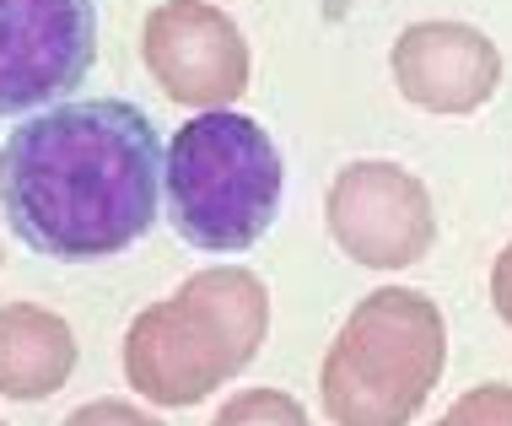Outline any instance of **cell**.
<instances>
[{
	"mask_svg": "<svg viewBox=\"0 0 512 426\" xmlns=\"http://www.w3.org/2000/svg\"><path fill=\"white\" fill-rule=\"evenodd\" d=\"M0 205L44 259L92 265L124 254L162 211L157 125L124 98L38 108L0 146Z\"/></svg>",
	"mask_w": 512,
	"mask_h": 426,
	"instance_id": "cell-1",
	"label": "cell"
},
{
	"mask_svg": "<svg viewBox=\"0 0 512 426\" xmlns=\"http://www.w3.org/2000/svg\"><path fill=\"white\" fill-rule=\"evenodd\" d=\"M270 335V292L254 270H195L173 297L151 302L124 329V378L151 405H200L238 378Z\"/></svg>",
	"mask_w": 512,
	"mask_h": 426,
	"instance_id": "cell-2",
	"label": "cell"
},
{
	"mask_svg": "<svg viewBox=\"0 0 512 426\" xmlns=\"http://www.w3.org/2000/svg\"><path fill=\"white\" fill-rule=\"evenodd\" d=\"M448 367V324L410 286H378L351 308L318 367V400L335 426H410Z\"/></svg>",
	"mask_w": 512,
	"mask_h": 426,
	"instance_id": "cell-3",
	"label": "cell"
},
{
	"mask_svg": "<svg viewBox=\"0 0 512 426\" xmlns=\"http://www.w3.org/2000/svg\"><path fill=\"white\" fill-rule=\"evenodd\" d=\"M281 151L248 114L211 108L162 151V200L178 238L205 254H243L270 232L281 211Z\"/></svg>",
	"mask_w": 512,
	"mask_h": 426,
	"instance_id": "cell-4",
	"label": "cell"
},
{
	"mask_svg": "<svg viewBox=\"0 0 512 426\" xmlns=\"http://www.w3.org/2000/svg\"><path fill=\"white\" fill-rule=\"evenodd\" d=\"M98 60L92 0H0V119L54 108Z\"/></svg>",
	"mask_w": 512,
	"mask_h": 426,
	"instance_id": "cell-5",
	"label": "cell"
},
{
	"mask_svg": "<svg viewBox=\"0 0 512 426\" xmlns=\"http://www.w3.org/2000/svg\"><path fill=\"white\" fill-rule=\"evenodd\" d=\"M329 238L367 270H405L437 243V211L426 184L399 162H351L324 200Z\"/></svg>",
	"mask_w": 512,
	"mask_h": 426,
	"instance_id": "cell-6",
	"label": "cell"
},
{
	"mask_svg": "<svg viewBox=\"0 0 512 426\" xmlns=\"http://www.w3.org/2000/svg\"><path fill=\"white\" fill-rule=\"evenodd\" d=\"M141 60L151 81L178 103L211 114L248 92V38L211 0H162L141 27Z\"/></svg>",
	"mask_w": 512,
	"mask_h": 426,
	"instance_id": "cell-7",
	"label": "cell"
},
{
	"mask_svg": "<svg viewBox=\"0 0 512 426\" xmlns=\"http://www.w3.org/2000/svg\"><path fill=\"white\" fill-rule=\"evenodd\" d=\"M389 71L426 114H475L502 87V49L469 22H410L394 38Z\"/></svg>",
	"mask_w": 512,
	"mask_h": 426,
	"instance_id": "cell-8",
	"label": "cell"
},
{
	"mask_svg": "<svg viewBox=\"0 0 512 426\" xmlns=\"http://www.w3.org/2000/svg\"><path fill=\"white\" fill-rule=\"evenodd\" d=\"M76 373V335L54 308L6 302L0 308V394L6 400H49Z\"/></svg>",
	"mask_w": 512,
	"mask_h": 426,
	"instance_id": "cell-9",
	"label": "cell"
},
{
	"mask_svg": "<svg viewBox=\"0 0 512 426\" xmlns=\"http://www.w3.org/2000/svg\"><path fill=\"white\" fill-rule=\"evenodd\" d=\"M211 426H313V421H308V410L281 389H238L211 416Z\"/></svg>",
	"mask_w": 512,
	"mask_h": 426,
	"instance_id": "cell-10",
	"label": "cell"
},
{
	"mask_svg": "<svg viewBox=\"0 0 512 426\" xmlns=\"http://www.w3.org/2000/svg\"><path fill=\"white\" fill-rule=\"evenodd\" d=\"M437 426H512V383H480L459 394Z\"/></svg>",
	"mask_w": 512,
	"mask_h": 426,
	"instance_id": "cell-11",
	"label": "cell"
},
{
	"mask_svg": "<svg viewBox=\"0 0 512 426\" xmlns=\"http://www.w3.org/2000/svg\"><path fill=\"white\" fill-rule=\"evenodd\" d=\"M60 426H168V421L151 416V410H141V405H130V400H87Z\"/></svg>",
	"mask_w": 512,
	"mask_h": 426,
	"instance_id": "cell-12",
	"label": "cell"
},
{
	"mask_svg": "<svg viewBox=\"0 0 512 426\" xmlns=\"http://www.w3.org/2000/svg\"><path fill=\"white\" fill-rule=\"evenodd\" d=\"M491 302H496V313L512 324V243L502 254H496V270H491Z\"/></svg>",
	"mask_w": 512,
	"mask_h": 426,
	"instance_id": "cell-13",
	"label": "cell"
},
{
	"mask_svg": "<svg viewBox=\"0 0 512 426\" xmlns=\"http://www.w3.org/2000/svg\"><path fill=\"white\" fill-rule=\"evenodd\" d=\"M0 426H6V416H0Z\"/></svg>",
	"mask_w": 512,
	"mask_h": 426,
	"instance_id": "cell-14",
	"label": "cell"
},
{
	"mask_svg": "<svg viewBox=\"0 0 512 426\" xmlns=\"http://www.w3.org/2000/svg\"><path fill=\"white\" fill-rule=\"evenodd\" d=\"M0 259H6V254H0Z\"/></svg>",
	"mask_w": 512,
	"mask_h": 426,
	"instance_id": "cell-15",
	"label": "cell"
}]
</instances>
